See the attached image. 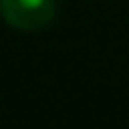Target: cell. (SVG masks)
I'll list each match as a JSON object with an SVG mask.
<instances>
[{"label": "cell", "instance_id": "1", "mask_svg": "<svg viewBox=\"0 0 129 129\" xmlns=\"http://www.w3.org/2000/svg\"><path fill=\"white\" fill-rule=\"evenodd\" d=\"M57 0H0V16L23 32H39L52 23Z\"/></svg>", "mask_w": 129, "mask_h": 129}]
</instances>
